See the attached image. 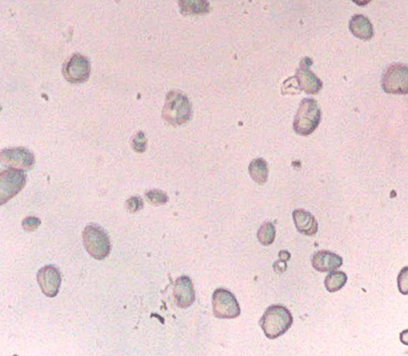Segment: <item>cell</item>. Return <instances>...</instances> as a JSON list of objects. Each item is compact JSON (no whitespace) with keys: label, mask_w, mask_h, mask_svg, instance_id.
<instances>
[{"label":"cell","mask_w":408,"mask_h":356,"mask_svg":"<svg viewBox=\"0 0 408 356\" xmlns=\"http://www.w3.org/2000/svg\"><path fill=\"white\" fill-rule=\"evenodd\" d=\"M312 64V61L310 57H304L300 62V66L296 70L295 76L292 78L296 83L295 88L296 90L316 95L321 91L323 83L320 78L310 71Z\"/></svg>","instance_id":"9"},{"label":"cell","mask_w":408,"mask_h":356,"mask_svg":"<svg viewBox=\"0 0 408 356\" xmlns=\"http://www.w3.org/2000/svg\"><path fill=\"white\" fill-rule=\"evenodd\" d=\"M348 276L342 271L331 272L325 279L326 289L331 292H336L341 290L346 285Z\"/></svg>","instance_id":"18"},{"label":"cell","mask_w":408,"mask_h":356,"mask_svg":"<svg viewBox=\"0 0 408 356\" xmlns=\"http://www.w3.org/2000/svg\"><path fill=\"white\" fill-rule=\"evenodd\" d=\"M213 312L220 319H236L240 316V303L233 293L224 289L214 292L213 297Z\"/></svg>","instance_id":"7"},{"label":"cell","mask_w":408,"mask_h":356,"mask_svg":"<svg viewBox=\"0 0 408 356\" xmlns=\"http://www.w3.org/2000/svg\"><path fill=\"white\" fill-rule=\"evenodd\" d=\"M192 117L188 97L179 91L169 92L162 110V118L174 127L186 123Z\"/></svg>","instance_id":"2"},{"label":"cell","mask_w":408,"mask_h":356,"mask_svg":"<svg viewBox=\"0 0 408 356\" xmlns=\"http://www.w3.org/2000/svg\"><path fill=\"white\" fill-rule=\"evenodd\" d=\"M148 200L153 205H163L168 201V197L166 193L159 190H152L146 194Z\"/></svg>","instance_id":"20"},{"label":"cell","mask_w":408,"mask_h":356,"mask_svg":"<svg viewBox=\"0 0 408 356\" xmlns=\"http://www.w3.org/2000/svg\"><path fill=\"white\" fill-rule=\"evenodd\" d=\"M83 243L89 254L97 260H103L109 254L110 241L104 229L96 225H89L85 228Z\"/></svg>","instance_id":"4"},{"label":"cell","mask_w":408,"mask_h":356,"mask_svg":"<svg viewBox=\"0 0 408 356\" xmlns=\"http://www.w3.org/2000/svg\"><path fill=\"white\" fill-rule=\"evenodd\" d=\"M174 297L179 308L190 307L195 302L194 287L188 277L183 276L177 280L174 288Z\"/></svg>","instance_id":"13"},{"label":"cell","mask_w":408,"mask_h":356,"mask_svg":"<svg viewBox=\"0 0 408 356\" xmlns=\"http://www.w3.org/2000/svg\"><path fill=\"white\" fill-rule=\"evenodd\" d=\"M291 254L288 252V251L283 250L279 252V260L276 261L274 264V270L277 272L278 274H282L283 268L284 271H285L286 268H287V261L290 259Z\"/></svg>","instance_id":"22"},{"label":"cell","mask_w":408,"mask_h":356,"mask_svg":"<svg viewBox=\"0 0 408 356\" xmlns=\"http://www.w3.org/2000/svg\"><path fill=\"white\" fill-rule=\"evenodd\" d=\"M321 118V112L319 103L314 99H303L294 120V132L303 137L311 135L319 127Z\"/></svg>","instance_id":"3"},{"label":"cell","mask_w":408,"mask_h":356,"mask_svg":"<svg viewBox=\"0 0 408 356\" xmlns=\"http://www.w3.org/2000/svg\"><path fill=\"white\" fill-rule=\"evenodd\" d=\"M349 29L357 39L367 41L373 37V27L369 19L362 15H355L349 22Z\"/></svg>","instance_id":"15"},{"label":"cell","mask_w":408,"mask_h":356,"mask_svg":"<svg viewBox=\"0 0 408 356\" xmlns=\"http://www.w3.org/2000/svg\"><path fill=\"white\" fill-rule=\"evenodd\" d=\"M40 219L35 217H28L24 220L22 226L26 232H34L40 226Z\"/></svg>","instance_id":"23"},{"label":"cell","mask_w":408,"mask_h":356,"mask_svg":"<svg viewBox=\"0 0 408 356\" xmlns=\"http://www.w3.org/2000/svg\"><path fill=\"white\" fill-rule=\"evenodd\" d=\"M382 88L390 94H407L408 68L401 64H392L387 68L382 77Z\"/></svg>","instance_id":"6"},{"label":"cell","mask_w":408,"mask_h":356,"mask_svg":"<svg viewBox=\"0 0 408 356\" xmlns=\"http://www.w3.org/2000/svg\"><path fill=\"white\" fill-rule=\"evenodd\" d=\"M399 290L402 294H407V267H405L404 270L400 272L398 277Z\"/></svg>","instance_id":"25"},{"label":"cell","mask_w":408,"mask_h":356,"mask_svg":"<svg viewBox=\"0 0 408 356\" xmlns=\"http://www.w3.org/2000/svg\"><path fill=\"white\" fill-rule=\"evenodd\" d=\"M293 218L298 232L305 236H315L319 232V223L316 218L304 209H296L293 212Z\"/></svg>","instance_id":"14"},{"label":"cell","mask_w":408,"mask_h":356,"mask_svg":"<svg viewBox=\"0 0 408 356\" xmlns=\"http://www.w3.org/2000/svg\"><path fill=\"white\" fill-rule=\"evenodd\" d=\"M90 75V64L86 57L80 54L73 55L63 67V76L73 84L87 82Z\"/></svg>","instance_id":"10"},{"label":"cell","mask_w":408,"mask_h":356,"mask_svg":"<svg viewBox=\"0 0 408 356\" xmlns=\"http://www.w3.org/2000/svg\"><path fill=\"white\" fill-rule=\"evenodd\" d=\"M40 289L46 297L53 298L60 292L62 277L60 270L54 265H46L37 274Z\"/></svg>","instance_id":"11"},{"label":"cell","mask_w":408,"mask_h":356,"mask_svg":"<svg viewBox=\"0 0 408 356\" xmlns=\"http://www.w3.org/2000/svg\"><path fill=\"white\" fill-rule=\"evenodd\" d=\"M146 146L147 139L145 133L143 132L137 133L132 140V148L136 151V153H144L146 149Z\"/></svg>","instance_id":"21"},{"label":"cell","mask_w":408,"mask_h":356,"mask_svg":"<svg viewBox=\"0 0 408 356\" xmlns=\"http://www.w3.org/2000/svg\"><path fill=\"white\" fill-rule=\"evenodd\" d=\"M352 1L358 5V6H365L369 4L372 0H352Z\"/></svg>","instance_id":"26"},{"label":"cell","mask_w":408,"mask_h":356,"mask_svg":"<svg viewBox=\"0 0 408 356\" xmlns=\"http://www.w3.org/2000/svg\"><path fill=\"white\" fill-rule=\"evenodd\" d=\"M126 206L130 212L134 213L142 209L143 202L139 197H132L128 201H127Z\"/></svg>","instance_id":"24"},{"label":"cell","mask_w":408,"mask_h":356,"mask_svg":"<svg viewBox=\"0 0 408 356\" xmlns=\"http://www.w3.org/2000/svg\"><path fill=\"white\" fill-rule=\"evenodd\" d=\"M275 234H276V230H275L274 224L272 222H266L259 228L257 237L259 243L265 247H267L274 242Z\"/></svg>","instance_id":"19"},{"label":"cell","mask_w":408,"mask_h":356,"mask_svg":"<svg viewBox=\"0 0 408 356\" xmlns=\"http://www.w3.org/2000/svg\"><path fill=\"white\" fill-rule=\"evenodd\" d=\"M294 318L287 308L281 305L269 306L261 318L260 326L269 339H278L292 326Z\"/></svg>","instance_id":"1"},{"label":"cell","mask_w":408,"mask_h":356,"mask_svg":"<svg viewBox=\"0 0 408 356\" xmlns=\"http://www.w3.org/2000/svg\"><path fill=\"white\" fill-rule=\"evenodd\" d=\"M0 163L9 169L29 171L33 169L35 159L30 150L19 147L0 151Z\"/></svg>","instance_id":"8"},{"label":"cell","mask_w":408,"mask_h":356,"mask_svg":"<svg viewBox=\"0 0 408 356\" xmlns=\"http://www.w3.org/2000/svg\"><path fill=\"white\" fill-rule=\"evenodd\" d=\"M249 174L258 185H265L267 182L269 174L267 161L263 158L252 160L249 165Z\"/></svg>","instance_id":"17"},{"label":"cell","mask_w":408,"mask_h":356,"mask_svg":"<svg viewBox=\"0 0 408 356\" xmlns=\"http://www.w3.org/2000/svg\"><path fill=\"white\" fill-rule=\"evenodd\" d=\"M26 182V176L23 171L9 167L0 171V206L17 196Z\"/></svg>","instance_id":"5"},{"label":"cell","mask_w":408,"mask_h":356,"mask_svg":"<svg viewBox=\"0 0 408 356\" xmlns=\"http://www.w3.org/2000/svg\"><path fill=\"white\" fill-rule=\"evenodd\" d=\"M343 265L341 256L328 250H321L312 256V266L315 270L326 273L340 268Z\"/></svg>","instance_id":"12"},{"label":"cell","mask_w":408,"mask_h":356,"mask_svg":"<svg viewBox=\"0 0 408 356\" xmlns=\"http://www.w3.org/2000/svg\"><path fill=\"white\" fill-rule=\"evenodd\" d=\"M178 3L184 15H201L210 12L208 0H178Z\"/></svg>","instance_id":"16"}]
</instances>
